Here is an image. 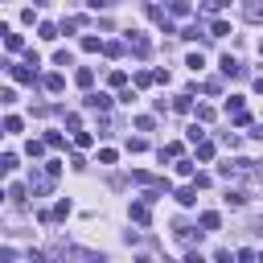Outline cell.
<instances>
[{
	"label": "cell",
	"instance_id": "8992f818",
	"mask_svg": "<svg viewBox=\"0 0 263 263\" xmlns=\"http://www.w3.org/2000/svg\"><path fill=\"white\" fill-rule=\"evenodd\" d=\"M0 33H4V49H8V53H16V49L25 45V41H21V33H12L8 25H0Z\"/></svg>",
	"mask_w": 263,
	"mask_h": 263
},
{
	"label": "cell",
	"instance_id": "6da1fadb",
	"mask_svg": "<svg viewBox=\"0 0 263 263\" xmlns=\"http://www.w3.org/2000/svg\"><path fill=\"white\" fill-rule=\"evenodd\" d=\"M4 70H8V78H16V82H37V66H33V62H25V66L8 62Z\"/></svg>",
	"mask_w": 263,
	"mask_h": 263
},
{
	"label": "cell",
	"instance_id": "ab89813d",
	"mask_svg": "<svg viewBox=\"0 0 263 263\" xmlns=\"http://www.w3.org/2000/svg\"><path fill=\"white\" fill-rule=\"evenodd\" d=\"M136 127L140 132H152V115H136Z\"/></svg>",
	"mask_w": 263,
	"mask_h": 263
},
{
	"label": "cell",
	"instance_id": "1f68e13d",
	"mask_svg": "<svg viewBox=\"0 0 263 263\" xmlns=\"http://www.w3.org/2000/svg\"><path fill=\"white\" fill-rule=\"evenodd\" d=\"M222 144H226V148H238L242 136H238V132H222Z\"/></svg>",
	"mask_w": 263,
	"mask_h": 263
},
{
	"label": "cell",
	"instance_id": "d4e9b609",
	"mask_svg": "<svg viewBox=\"0 0 263 263\" xmlns=\"http://www.w3.org/2000/svg\"><path fill=\"white\" fill-rule=\"evenodd\" d=\"M230 4H234V0H205L201 12H222V8H230Z\"/></svg>",
	"mask_w": 263,
	"mask_h": 263
},
{
	"label": "cell",
	"instance_id": "484cf974",
	"mask_svg": "<svg viewBox=\"0 0 263 263\" xmlns=\"http://www.w3.org/2000/svg\"><path fill=\"white\" fill-rule=\"evenodd\" d=\"M177 37H185V41H197V37H201V25H185Z\"/></svg>",
	"mask_w": 263,
	"mask_h": 263
},
{
	"label": "cell",
	"instance_id": "ba28073f",
	"mask_svg": "<svg viewBox=\"0 0 263 263\" xmlns=\"http://www.w3.org/2000/svg\"><path fill=\"white\" fill-rule=\"evenodd\" d=\"M197 222H201V230H218V226H222V214H218V210H201Z\"/></svg>",
	"mask_w": 263,
	"mask_h": 263
},
{
	"label": "cell",
	"instance_id": "2e32d148",
	"mask_svg": "<svg viewBox=\"0 0 263 263\" xmlns=\"http://www.w3.org/2000/svg\"><path fill=\"white\" fill-rule=\"evenodd\" d=\"M70 210H74V205H70L66 197H62V201L53 205V222H66V218H70Z\"/></svg>",
	"mask_w": 263,
	"mask_h": 263
},
{
	"label": "cell",
	"instance_id": "60d3db41",
	"mask_svg": "<svg viewBox=\"0 0 263 263\" xmlns=\"http://www.w3.org/2000/svg\"><path fill=\"white\" fill-rule=\"evenodd\" d=\"M45 140H49V148H62L66 140H62V132H45Z\"/></svg>",
	"mask_w": 263,
	"mask_h": 263
},
{
	"label": "cell",
	"instance_id": "e575fe53",
	"mask_svg": "<svg viewBox=\"0 0 263 263\" xmlns=\"http://www.w3.org/2000/svg\"><path fill=\"white\" fill-rule=\"evenodd\" d=\"M103 53H107V58H119V53H123V45H119V41H107V45H103Z\"/></svg>",
	"mask_w": 263,
	"mask_h": 263
},
{
	"label": "cell",
	"instance_id": "3957f363",
	"mask_svg": "<svg viewBox=\"0 0 263 263\" xmlns=\"http://www.w3.org/2000/svg\"><path fill=\"white\" fill-rule=\"evenodd\" d=\"M82 107H90V111H111V95H103V90H86Z\"/></svg>",
	"mask_w": 263,
	"mask_h": 263
},
{
	"label": "cell",
	"instance_id": "4fadbf2b",
	"mask_svg": "<svg viewBox=\"0 0 263 263\" xmlns=\"http://www.w3.org/2000/svg\"><path fill=\"white\" fill-rule=\"evenodd\" d=\"M226 33H230V21H222V16L210 21V37H226Z\"/></svg>",
	"mask_w": 263,
	"mask_h": 263
},
{
	"label": "cell",
	"instance_id": "f6af8a7d",
	"mask_svg": "<svg viewBox=\"0 0 263 263\" xmlns=\"http://www.w3.org/2000/svg\"><path fill=\"white\" fill-rule=\"evenodd\" d=\"M255 90H259V95H263V74H259V78H255Z\"/></svg>",
	"mask_w": 263,
	"mask_h": 263
},
{
	"label": "cell",
	"instance_id": "d6986e66",
	"mask_svg": "<svg viewBox=\"0 0 263 263\" xmlns=\"http://www.w3.org/2000/svg\"><path fill=\"white\" fill-rule=\"evenodd\" d=\"M107 82H111L115 90H123V86H127V74H123V70H111V74H107Z\"/></svg>",
	"mask_w": 263,
	"mask_h": 263
},
{
	"label": "cell",
	"instance_id": "8d00e7d4",
	"mask_svg": "<svg viewBox=\"0 0 263 263\" xmlns=\"http://www.w3.org/2000/svg\"><path fill=\"white\" fill-rule=\"evenodd\" d=\"M144 148H148V140H144V136H136V140H127V152H144Z\"/></svg>",
	"mask_w": 263,
	"mask_h": 263
},
{
	"label": "cell",
	"instance_id": "277c9868",
	"mask_svg": "<svg viewBox=\"0 0 263 263\" xmlns=\"http://www.w3.org/2000/svg\"><path fill=\"white\" fill-rule=\"evenodd\" d=\"M127 218H132L136 226H148V222H152V210H148V201H132V205H127Z\"/></svg>",
	"mask_w": 263,
	"mask_h": 263
},
{
	"label": "cell",
	"instance_id": "f1b7e54d",
	"mask_svg": "<svg viewBox=\"0 0 263 263\" xmlns=\"http://www.w3.org/2000/svg\"><path fill=\"white\" fill-rule=\"evenodd\" d=\"M177 177H185V181L197 177V173H193V160H177Z\"/></svg>",
	"mask_w": 263,
	"mask_h": 263
},
{
	"label": "cell",
	"instance_id": "5b68a950",
	"mask_svg": "<svg viewBox=\"0 0 263 263\" xmlns=\"http://www.w3.org/2000/svg\"><path fill=\"white\" fill-rule=\"evenodd\" d=\"M218 66H222V74H226V78H242V74H247V70H242V62H238L234 53H222V62H218Z\"/></svg>",
	"mask_w": 263,
	"mask_h": 263
},
{
	"label": "cell",
	"instance_id": "836d02e7",
	"mask_svg": "<svg viewBox=\"0 0 263 263\" xmlns=\"http://www.w3.org/2000/svg\"><path fill=\"white\" fill-rule=\"evenodd\" d=\"M12 168H16V156L4 152V156H0V173H12Z\"/></svg>",
	"mask_w": 263,
	"mask_h": 263
},
{
	"label": "cell",
	"instance_id": "7c38bea8",
	"mask_svg": "<svg viewBox=\"0 0 263 263\" xmlns=\"http://www.w3.org/2000/svg\"><path fill=\"white\" fill-rule=\"evenodd\" d=\"M242 16H247V21H263V4L247 0V4H242Z\"/></svg>",
	"mask_w": 263,
	"mask_h": 263
},
{
	"label": "cell",
	"instance_id": "d590c367",
	"mask_svg": "<svg viewBox=\"0 0 263 263\" xmlns=\"http://www.w3.org/2000/svg\"><path fill=\"white\" fill-rule=\"evenodd\" d=\"M0 103H4V107H12V103H16V90H12V86H4V90H0Z\"/></svg>",
	"mask_w": 263,
	"mask_h": 263
},
{
	"label": "cell",
	"instance_id": "e0dca14e",
	"mask_svg": "<svg viewBox=\"0 0 263 263\" xmlns=\"http://www.w3.org/2000/svg\"><path fill=\"white\" fill-rule=\"evenodd\" d=\"M168 12H173V16H189L193 8H189V0H168Z\"/></svg>",
	"mask_w": 263,
	"mask_h": 263
},
{
	"label": "cell",
	"instance_id": "d6a6232c",
	"mask_svg": "<svg viewBox=\"0 0 263 263\" xmlns=\"http://www.w3.org/2000/svg\"><path fill=\"white\" fill-rule=\"evenodd\" d=\"M210 156H214V144L201 140V144H197V160H210Z\"/></svg>",
	"mask_w": 263,
	"mask_h": 263
},
{
	"label": "cell",
	"instance_id": "83f0119b",
	"mask_svg": "<svg viewBox=\"0 0 263 263\" xmlns=\"http://www.w3.org/2000/svg\"><path fill=\"white\" fill-rule=\"evenodd\" d=\"M90 144H95L90 132H74V148H90Z\"/></svg>",
	"mask_w": 263,
	"mask_h": 263
},
{
	"label": "cell",
	"instance_id": "8fae6325",
	"mask_svg": "<svg viewBox=\"0 0 263 263\" xmlns=\"http://www.w3.org/2000/svg\"><path fill=\"white\" fill-rule=\"evenodd\" d=\"M177 201H181V205H193V201H197V185H181V189H177Z\"/></svg>",
	"mask_w": 263,
	"mask_h": 263
},
{
	"label": "cell",
	"instance_id": "ac0fdd59",
	"mask_svg": "<svg viewBox=\"0 0 263 263\" xmlns=\"http://www.w3.org/2000/svg\"><path fill=\"white\" fill-rule=\"evenodd\" d=\"M37 37H41V41H53V37H58V29H53L49 21H41V25H37Z\"/></svg>",
	"mask_w": 263,
	"mask_h": 263
},
{
	"label": "cell",
	"instance_id": "30bf717a",
	"mask_svg": "<svg viewBox=\"0 0 263 263\" xmlns=\"http://www.w3.org/2000/svg\"><path fill=\"white\" fill-rule=\"evenodd\" d=\"M222 201H226L230 210H242V205H247V193H242V189H226V197H222Z\"/></svg>",
	"mask_w": 263,
	"mask_h": 263
},
{
	"label": "cell",
	"instance_id": "b9f144b4",
	"mask_svg": "<svg viewBox=\"0 0 263 263\" xmlns=\"http://www.w3.org/2000/svg\"><path fill=\"white\" fill-rule=\"evenodd\" d=\"M99 164H115V148H103L99 152Z\"/></svg>",
	"mask_w": 263,
	"mask_h": 263
},
{
	"label": "cell",
	"instance_id": "44dd1931",
	"mask_svg": "<svg viewBox=\"0 0 263 263\" xmlns=\"http://www.w3.org/2000/svg\"><path fill=\"white\" fill-rule=\"evenodd\" d=\"M21 127H25V123H21V115H4V132H8V136H16Z\"/></svg>",
	"mask_w": 263,
	"mask_h": 263
},
{
	"label": "cell",
	"instance_id": "4316f807",
	"mask_svg": "<svg viewBox=\"0 0 263 263\" xmlns=\"http://www.w3.org/2000/svg\"><path fill=\"white\" fill-rule=\"evenodd\" d=\"M185 66H189L193 74H201V66H205V58H201V53H189V58H185Z\"/></svg>",
	"mask_w": 263,
	"mask_h": 263
},
{
	"label": "cell",
	"instance_id": "9c48e42d",
	"mask_svg": "<svg viewBox=\"0 0 263 263\" xmlns=\"http://www.w3.org/2000/svg\"><path fill=\"white\" fill-rule=\"evenodd\" d=\"M41 86H45V90H49V95H58V90H62V86H66V78H62V74H58V70H53V74H45V78H41Z\"/></svg>",
	"mask_w": 263,
	"mask_h": 263
},
{
	"label": "cell",
	"instance_id": "5bb4252c",
	"mask_svg": "<svg viewBox=\"0 0 263 263\" xmlns=\"http://www.w3.org/2000/svg\"><path fill=\"white\" fill-rule=\"evenodd\" d=\"M103 45H107V41H99L95 33H86V37H82V49H86V53H99Z\"/></svg>",
	"mask_w": 263,
	"mask_h": 263
},
{
	"label": "cell",
	"instance_id": "ffe728a7",
	"mask_svg": "<svg viewBox=\"0 0 263 263\" xmlns=\"http://www.w3.org/2000/svg\"><path fill=\"white\" fill-rule=\"evenodd\" d=\"M173 111H181V115H185V111H193V103H189V90H185V95H177V99H173Z\"/></svg>",
	"mask_w": 263,
	"mask_h": 263
},
{
	"label": "cell",
	"instance_id": "74e56055",
	"mask_svg": "<svg viewBox=\"0 0 263 263\" xmlns=\"http://www.w3.org/2000/svg\"><path fill=\"white\" fill-rule=\"evenodd\" d=\"M214 119V107H197V123H210Z\"/></svg>",
	"mask_w": 263,
	"mask_h": 263
},
{
	"label": "cell",
	"instance_id": "52a82bcc",
	"mask_svg": "<svg viewBox=\"0 0 263 263\" xmlns=\"http://www.w3.org/2000/svg\"><path fill=\"white\" fill-rule=\"evenodd\" d=\"M74 82H78L82 90H90V86H95V70H90V66H78V70H74Z\"/></svg>",
	"mask_w": 263,
	"mask_h": 263
},
{
	"label": "cell",
	"instance_id": "9a60e30c",
	"mask_svg": "<svg viewBox=\"0 0 263 263\" xmlns=\"http://www.w3.org/2000/svg\"><path fill=\"white\" fill-rule=\"evenodd\" d=\"M45 148H49V140H29V144H25V152H29L33 160H37V156H41Z\"/></svg>",
	"mask_w": 263,
	"mask_h": 263
},
{
	"label": "cell",
	"instance_id": "4dcf8cb0",
	"mask_svg": "<svg viewBox=\"0 0 263 263\" xmlns=\"http://www.w3.org/2000/svg\"><path fill=\"white\" fill-rule=\"evenodd\" d=\"M152 82H156V74H148V70H140V74H136V86H140V90H144V86H152Z\"/></svg>",
	"mask_w": 263,
	"mask_h": 263
},
{
	"label": "cell",
	"instance_id": "7bdbcfd3",
	"mask_svg": "<svg viewBox=\"0 0 263 263\" xmlns=\"http://www.w3.org/2000/svg\"><path fill=\"white\" fill-rule=\"evenodd\" d=\"M251 140H263V123H255V127H251Z\"/></svg>",
	"mask_w": 263,
	"mask_h": 263
},
{
	"label": "cell",
	"instance_id": "603a6c76",
	"mask_svg": "<svg viewBox=\"0 0 263 263\" xmlns=\"http://www.w3.org/2000/svg\"><path fill=\"white\" fill-rule=\"evenodd\" d=\"M177 156H181V144H177V140H173V144H164V148H160V160H177Z\"/></svg>",
	"mask_w": 263,
	"mask_h": 263
},
{
	"label": "cell",
	"instance_id": "7402d4cb",
	"mask_svg": "<svg viewBox=\"0 0 263 263\" xmlns=\"http://www.w3.org/2000/svg\"><path fill=\"white\" fill-rule=\"evenodd\" d=\"M185 140H189V144H201V140H205V132H201L197 123H189V127H185Z\"/></svg>",
	"mask_w": 263,
	"mask_h": 263
},
{
	"label": "cell",
	"instance_id": "cb8c5ba5",
	"mask_svg": "<svg viewBox=\"0 0 263 263\" xmlns=\"http://www.w3.org/2000/svg\"><path fill=\"white\" fill-rule=\"evenodd\" d=\"M8 201L12 205H25V185H8Z\"/></svg>",
	"mask_w": 263,
	"mask_h": 263
},
{
	"label": "cell",
	"instance_id": "ee69618b",
	"mask_svg": "<svg viewBox=\"0 0 263 263\" xmlns=\"http://www.w3.org/2000/svg\"><path fill=\"white\" fill-rule=\"evenodd\" d=\"M86 4H90V8H107L111 0H86Z\"/></svg>",
	"mask_w": 263,
	"mask_h": 263
},
{
	"label": "cell",
	"instance_id": "f546056e",
	"mask_svg": "<svg viewBox=\"0 0 263 263\" xmlns=\"http://www.w3.org/2000/svg\"><path fill=\"white\" fill-rule=\"evenodd\" d=\"M70 62H74L70 49H58V53H53V66H70Z\"/></svg>",
	"mask_w": 263,
	"mask_h": 263
},
{
	"label": "cell",
	"instance_id": "7a4b0ae2",
	"mask_svg": "<svg viewBox=\"0 0 263 263\" xmlns=\"http://www.w3.org/2000/svg\"><path fill=\"white\" fill-rule=\"evenodd\" d=\"M127 49H132L136 58H148V53H152V41H148L144 33H136V29H132V33H127Z\"/></svg>",
	"mask_w": 263,
	"mask_h": 263
},
{
	"label": "cell",
	"instance_id": "f35d334b",
	"mask_svg": "<svg viewBox=\"0 0 263 263\" xmlns=\"http://www.w3.org/2000/svg\"><path fill=\"white\" fill-rule=\"evenodd\" d=\"M66 127H70V132H82V119H78V115L70 111V115H66Z\"/></svg>",
	"mask_w": 263,
	"mask_h": 263
}]
</instances>
